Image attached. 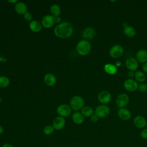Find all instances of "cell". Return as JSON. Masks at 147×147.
<instances>
[{"mask_svg":"<svg viewBox=\"0 0 147 147\" xmlns=\"http://www.w3.org/2000/svg\"><path fill=\"white\" fill-rule=\"evenodd\" d=\"M73 27L69 22H62L59 24L54 29V34L61 38L69 37L73 33Z\"/></svg>","mask_w":147,"mask_h":147,"instance_id":"cell-1","label":"cell"},{"mask_svg":"<svg viewBox=\"0 0 147 147\" xmlns=\"http://www.w3.org/2000/svg\"><path fill=\"white\" fill-rule=\"evenodd\" d=\"M77 52L81 56L87 55L91 51V45L89 41L86 40H80L76 47Z\"/></svg>","mask_w":147,"mask_h":147,"instance_id":"cell-2","label":"cell"},{"mask_svg":"<svg viewBox=\"0 0 147 147\" xmlns=\"http://www.w3.org/2000/svg\"><path fill=\"white\" fill-rule=\"evenodd\" d=\"M69 106L72 110L78 111L83 109L84 106V100L83 98L79 95L74 96L70 100Z\"/></svg>","mask_w":147,"mask_h":147,"instance_id":"cell-3","label":"cell"},{"mask_svg":"<svg viewBox=\"0 0 147 147\" xmlns=\"http://www.w3.org/2000/svg\"><path fill=\"white\" fill-rule=\"evenodd\" d=\"M110 111V109L108 106L106 105H100L95 108L94 113L99 118H103L109 114Z\"/></svg>","mask_w":147,"mask_h":147,"instance_id":"cell-4","label":"cell"},{"mask_svg":"<svg viewBox=\"0 0 147 147\" xmlns=\"http://www.w3.org/2000/svg\"><path fill=\"white\" fill-rule=\"evenodd\" d=\"M124 52L123 48L119 44L113 45L109 50V55L114 59H117L122 56Z\"/></svg>","mask_w":147,"mask_h":147,"instance_id":"cell-5","label":"cell"},{"mask_svg":"<svg viewBox=\"0 0 147 147\" xmlns=\"http://www.w3.org/2000/svg\"><path fill=\"white\" fill-rule=\"evenodd\" d=\"M129 102V97L125 93L119 94L116 98L115 104L118 107L121 109L124 108Z\"/></svg>","mask_w":147,"mask_h":147,"instance_id":"cell-6","label":"cell"},{"mask_svg":"<svg viewBox=\"0 0 147 147\" xmlns=\"http://www.w3.org/2000/svg\"><path fill=\"white\" fill-rule=\"evenodd\" d=\"M125 89L130 92H133L138 89V84L137 82L133 79H127L123 83Z\"/></svg>","mask_w":147,"mask_h":147,"instance_id":"cell-7","label":"cell"},{"mask_svg":"<svg viewBox=\"0 0 147 147\" xmlns=\"http://www.w3.org/2000/svg\"><path fill=\"white\" fill-rule=\"evenodd\" d=\"M71 107L67 104H62L59 105L57 108V113L62 117H67L70 115L71 113Z\"/></svg>","mask_w":147,"mask_h":147,"instance_id":"cell-8","label":"cell"},{"mask_svg":"<svg viewBox=\"0 0 147 147\" xmlns=\"http://www.w3.org/2000/svg\"><path fill=\"white\" fill-rule=\"evenodd\" d=\"M98 99L99 102L102 103V105H106L110 102L111 99V95L107 91H102L98 95Z\"/></svg>","mask_w":147,"mask_h":147,"instance_id":"cell-9","label":"cell"},{"mask_svg":"<svg viewBox=\"0 0 147 147\" xmlns=\"http://www.w3.org/2000/svg\"><path fill=\"white\" fill-rule=\"evenodd\" d=\"M55 17L52 15H46L41 20V25L45 28H51L55 24Z\"/></svg>","mask_w":147,"mask_h":147,"instance_id":"cell-10","label":"cell"},{"mask_svg":"<svg viewBox=\"0 0 147 147\" xmlns=\"http://www.w3.org/2000/svg\"><path fill=\"white\" fill-rule=\"evenodd\" d=\"M146 123L147 121L145 118L141 115L136 116L133 119V123L138 129H142L145 128V127L146 126Z\"/></svg>","mask_w":147,"mask_h":147,"instance_id":"cell-11","label":"cell"},{"mask_svg":"<svg viewBox=\"0 0 147 147\" xmlns=\"http://www.w3.org/2000/svg\"><path fill=\"white\" fill-rule=\"evenodd\" d=\"M125 65L126 68L131 71H136L138 67V63L136 59L130 57L126 59L125 61Z\"/></svg>","mask_w":147,"mask_h":147,"instance_id":"cell-12","label":"cell"},{"mask_svg":"<svg viewBox=\"0 0 147 147\" xmlns=\"http://www.w3.org/2000/svg\"><path fill=\"white\" fill-rule=\"evenodd\" d=\"M65 124V121L64 117L61 116L56 117L53 121V125L54 129L57 130H60L62 129Z\"/></svg>","mask_w":147,"mask_h":147,"instance_id":"cell-13","label":"cell"},{"mask_svg":"<svg viewBox=\"0 0 147 147\" xmlns=\"http://www.w3.org/2000/svg\"><path fill=\"white\" fill-rule=\"evenodd\" d=\"M95 34V30L94 28L91 27H87L83 30L82 36L84 40H91L94 38Z\"/></svg>","mask_w":147,"mask_h":147,"instance_id":"cell-14","label":"cell"},{"mask_svg":"<svg viewBox=\"0 0 147 147\" xmlns=\"http://www.w3.org/2000/svg\"><path fill=\"white\" fill-rule=\"evenodd\" d=\"M118 115L120 119L123 121H127L130 119L131 117L130 111L125 107L119 109L118 111Z\"/></svg>","mask_w":147,"mask_h":147,"instance_id":"cell-15","label":"cell"},{"mask_svg":"<svg viewBox=\"0 0 147 147\" xmlns=\"http://www.w3.org/2000/svg\"><path fill=\"white\" fill-rule=\"evenodd\" d=\"M136 60L141 63L147 62V51L144 49L138 50L136 53Z\"/></svg>","mask_w":147,"mask_h":147,"instance_id":"cell-16","label":"cell"},{"mask_svg":"<svg viewBox=\"0 0 147 147\" xmlns=\"http://www.w3.org/2000/svg\"><path fill=\"white\" fill-rule=\"evenodd\" d=\"M45 83L49 86H52L56 83V78L54 75L51 73H47L44 77Z\"/></svg>","mask_w":147,"mask_h":147,"instance_id":"cell-17","label":"cell"},{"mask_svg":"<svg viewBox=\"0 0 147 147\" xmlns=\"http://www.w3.org/2000/svg\"><path fill=\"white\" fill-rule=\"evenodd\" d=\"M16 11L19 14H24L27 12L28 7L26 5L22 2H17L14 6Z\"/></svg>","mask_w":147,"mask_h":147,"instance_id":"cell-18","label":"cell"},{"mask_svg":"<svg viewBox=\"0 0 147 147\" xmlns=\"http://www.w3.org/2000/svg\"><path fill=\"white\" fill-rule=\"evenodd\" d=\"M72 121L77 125L82 124L84 120V117L82 113L79 111H75L72 115Z\"/></svg>","mask_w":147,"mask_h":147,"instance_id":"cell-19","label":"cell"},{"mask_svg":"<svg viewBox=\"0 0 147 147\" xmlns=\"http://www.w3.org/2000/svg\"><path fill=\"white\" fill-rule=\"evenodd\" d=\"M105 71L109 75H115L117 72V68L115 65L111 63L106 64L104 66Z\"/></svg>","mask_w":147,"mask_h":147,"instance_id":"cell-20","label":"cell"},{"mask_svg":"<svg viewBox=\"0 0 147 147\" xmlns=\"http://www.w3.org/2000/svg\"><path fill=\"white\" fill-rule=\"evenodd\" d=\"M29 26L30 29L33 32H39L42 29V25L41 24L36 20L32 21L29 24Z\"/></svg>","mask_w":147,"mask_h":147,"instance_id":"cell-21","label":"cell"},{"mask_svg":"<svg viewBox=\"0 0 147 147\" xmlns=\"http://www.w3.org/2000/svg\"><path fill=\"white\" fill-rule=\"evenodd\" d=\"M124 34L128 37H133L135 36L136 31L134 27L131 26H127L123 28V30Z\"/></svg>","mask_w":147,"mask_h":147,"instance_id":"cell-22","label":"cell"},{"mask_svg":"<svg viewBox=\"0 0 147 147\" xmlns=\"http://www.w3.org/2000/svg\"><path fill=\"white\" fill-rule=\"evenodd\" d=\"M134 77L137 82H140L141 83L144 82L146 79V74L143 71H136L135 72Z\"/></svg>","mask_w":147,"mask_h":147,"instance_id":"cell-23","label":"cell"},{"mask_svg":"<svg viewBox=\"0 0 147 147\" xmlns=\"http://www.w3.org/2000/svg\"><path fill=\"white\" fill-rule=\"evenodd\" d=\"M81 113L84 117H91L92 115H94V111L93 109L90 106H84L81 110Z\"/></svg>","mask_w":147,"mask_h":147,"instance_id":"cell-24","label":"cell"},{"mask_svg":"<svg viewBox=\"0 0 147 147\" xmlns=\"http://www.w3.org/2000/svg\"><path fill=\"white\" fill-rule=\"evenodd\" d=\"M50 11L53 16L54 17L59 16L61 13L60 7L57 4H56V3L53 4L52 5H51L50 7Z\"/></svg>","mask_w":147,"mask_h":147,"instance_id":"cell-25","label":"cell"},{"mask_svg":"<svg viewBox=\"0 0 147 147\" xmlns=\"http://www.w3.org/2000/svg\"><path fill=\"white\" fill-rule=\"evenodd\" d=\"M10 84L9 79L5 76H0V88L7 87Z\"/></svg>","mask_w":147,"mask_h":147,"instance_id":"cell-26","label":"cell"},{"mask_svg":"<svg viewBox=\"0 0 147 147\" xmlns=\"http://www.w3.org/2000/svg\"><path fill=\"white\" fill-rule=\"evenodd\" d=\"M54 127L52 125H47L44 127L43 132L45 135H50L54 131Z\"/></svg>","mask_w":147,"mask_h":147,"instance_id":"cell-27","label":"cell"},{"mask_svg":"<svg viewBox=\"0 0 147 147\" xmlns=\"http://www.w3.org/2000/svg\"><path fill=\"white\" fill-rule=\"evenodd\" d=\"M138 90L141 92H145L147 91V84L142 83L140 84H138Z\"/></svg>","mask_w":147,"mask_h":147,"instance_id":"cell-28","label":"cell"},{"mask_svg":"<svg viewBox=\"0 0 147 147\" xmlns=\"http://www.w3.org/2000/svg\"><path fill=\"white\" fill-rule=\"evenodd\" d=\"M140 137L144 140L147 139V127L142 129L140 133Z\"/></svg>","mask_w":147,"mask_h":147,"instance_id":"cell-29","label":"cell"},{"mask_svg":"<svg viewBox=\"0 0 147 147\" xmlns=\"http://www.w3.org/2000/svg\"><path fill=\"white\" fill-rule=\"evenodd\" d=\"M24 18L26 21H30L32 19V15L30 12H26L24 14Z\"/></svg>","mask_w":147,"mask_h":147,"instance_id":"cell-30","label":"cell"},{"mask_svg":"<svg viewBox=\"0 0 147 147\" xmlns=\"http://www.w3.org/2000/svg\"><path fill=\"white\" fill-rule=\"evenodd\" d=\"M99 117L96 115V114H94V115H92L91 117V118H90V119H91V121L92 122H93V123H95V122H98V121L99 120Z\"/></svg>","mask_w":147,"mask_h":147,"instance_id":"cell-31","label":"cell"},{"mask_svg":"<svg viewBox=\"0 0 147 147\" xmlns=\"http://www.w3.org/2000/svg\"><path fill=\"white\" fill-rule=\"evenodd\" d=\"M142 71L145 74H147V62L144 63L142 66Z\"/></svg>","mask_w":147,"mask_h":147,"instance_id":"cell-32","label":"cell"},{"mask_svg":"<svg viewBox=\"0 0 147 147\" xmlns=\"http://www.w3.org/2000/svg\"><path fill=\"white\" fill-rule=\"evenodd\" d=\"M134 75H135V73L134 72V71H129L127 72V76H129V78H130V79H132L134 76Z\"/></svg>","mask_w":147,"mask_h":147,"instance_id":"cell-33","label":"cell"},{"mask_svg":"<svg viewBox=\"0 0 147 147\" xmlns=\"http://www.w3.org/2000/svg\"><path fill=\"white\" fill-rule=\"evenodd\" d=\"M61 21V18L60 17L57 16V17H55V22L57 23H60Z\"/></svg>","mask_w":147,"mask_h":147,"instance_id":"cell-34","label":"cell"},{"mask_svg":"<svg viewBox=\"0 0 147 147\" xmlns=\"http://www.w3.org/2000/svg\"><path fill=\"white\" fill-rule=\"evenodd\" d=\"M6 60H7V59H6V58L5 57V56H0V61H2V62H5V61H6Z\"/></svg>","mask_w":147,"mask_h":147,"instance_id":"cell-35","label":"cell"},{"mask_svg":"<svg viewBox=\"0 0 147 147\" xmlns=\"http://www.w3.org/2000/svg\"><path fill=\"white\" fill-rule=\"evenodd\" d=\"M2 147H13V145L9 143H6L5 144H3Z\"/></svg>","mask_w":147,"mask_h":147,"instance_id":"cell-36","label":"cell"},{"mask_svg":"<svg viewBox=\"0 0 147 147\" xmlns=\"http://www.w3.org/2000/svg\"><path fill=\"white\" fill-rule=\"evenodd\" d=\"M8 2H10V3H17L18 2V1L17 0H8L7 1Z\"/></svg>","mask_w":147,"mask_h":147,"instance_id":"cell-37","label":"cell"},{"mask_svg":"<svg viewBox=\"0 0 147 147\" xmlns=\"http://www.w3.org/2000/svg\"><path fill=\"white\" fill-rule=\"evenodd\" d=\"M121 64V62L120 61H117L116 63H115V65L116 67H118V66H120Z\"/></svg>","mask_w":147,"mask_h":147,"instance_id":"cell-38","label":"cell"},{"mask_svg":"<svg viewBox=\"0 0 147 147\" xmlns=\"http://www.w3.org/2000/svg\"><path fill=\"white\" fill-rule=\"evenodd\" d=\"M3 132V127L1 125H0V135L2 134Z\"/></svg>","mask_w":147,"mask_h":147,"instance_id":"cell-39","label":"cell"},{"mask_svg":"<svg viewBox=\"0 0 147 147\" xmlns=\"http://www.w3.org/2000/svg\"><path fill=\"white\" fill-rule=\"evenodd\" d=\"M1 100H2V99H1V98H0V102H1Z\"/></svg>","mask_w":147,"mask_h":147,"instance_id":"cell-40","label":"cell"},{"mask_svg":"<svg viewBox=\"0 0 147 147\" xmlns=\"http://www.w3.org/2000/svg\"><path fill=\"white\" fill-rule=\"evenodd\" d=\"M146 127H147V123H146Z\"/></svg>","mask_w":147,"mask_h":147,"instance_id":"cell-41","label":"cell"}]
</instances>
